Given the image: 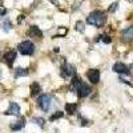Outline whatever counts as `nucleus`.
<instances>
[{
  "label": "nucleus",
  "mask_w": 133,
  "mask_h": 133,
  "mask_svg": "<svg viewBox=\"0 0 133 133\" xmlns=\"http://www.w3.org/2000/svg\"><path fill=\"white\" fill-rule=\"evenodd\" d=\"M107 21V16L103 11H98V9H95L92 12L88 15L87 17V23L89 25H95V27H103Z\"/></svg>",
  "instance_id": "nucleus-1"
},
{
  "label": "nucleus",
  "mask_w": 133,
  "mask_h": 133,
  "mask_svg": "<svg viewBox=\"0 0 133 133\" xmlns=\"http://www.w3.org/2000/svg\"><path fill=\"white\" fill-rule=\"evenodd\" d=\"M17 51L21 55H24V56H31V55H33V52H35V44L29 40H25V41L20 43L17 45Z\"/></svg>",
  "instance_id": "nucleus-2"
},
{
  "label": "nucleus",
  "mask_w": 133,
  "mask_h": 133,
  "mask_svg": "<svg viewBox=\"0 0 133 133\" xmlns=\"http://www.w3.org/2000/svg\"><path fill=\"white\" fill-rule=\"evenodd\" d=\"M37 105H39V108H40L41 110H44V112H48L49 108H51V105H52V96H51V95H47V93L39 96V98H37Z\"/></svg>",
  "instance_id": "nucleus-3"
},
{
  "label": "nucleus",
  "mask_w": 133,
  "mask_h": 133,
  "mask_svg": "<svg viewBox=\"0 0 133 133\" xmlns=\"http://www.w3.org/2000/svg\"><path fill=\"white\" fill-rule=\"evenodd\" d=\"M60 72H61V77H64V79H68V77H73V76H76L75 66L71 65V64H68V63H64V64L61 65Z\"/></svg>",
  "instance_id": "nucleus-4"
},
{
  "label": "nucleus",
  "mask_w": 133,
  "mask_h": 133,
  "mask_svg": "<svg viewBox=\"0 0 133 133\" xmlns=\"http://www.w3.org/2000/svg\"><path fill=\"white\" fill-rule=\"evenodd\" d=\"M87 77L92 84H97L100 81V71L96 69V68H92V69H88L87 71Z\"/></svg>",
  "instance_id": "nucleus-5"
},
{
  "label": "nucleus",
  "mask_w": 133,
  "mask_h": 133,
  "mask_svg": "<svg viewBox=\"0 0 133 133\" xmlns=\"http://www.w3.org/2000/svg\"><path fill=\"white\" fill-rule=\"evenodd\" d=\"M116 73H120V75H130V71H129V66L125 65L124 63H115L113 68H112Z\"/></svg>",
  "instance_id": "nucleus-6"
},
{
  "label": "nucleus",
  "mask_w": 133,
  "mask_h": 133,
  "mask_svg": "<svg viewBox=\"0 0 133 133\" xmlns=\"http://www.w3.org/2000/svg\"><path fill=\"white\" fill-rule=\"evenodd\" d=\"M92 92V88L88 85V84H85V83H83L81 84V87L79 88V91H77V96H79L80 98H84V97H87L88 95H89Z\"/></svg>",
  "instance_id": "nucleus-7"
},
{
  "label": "nucleus",
  "mask_w": 133,
  "mask_h": 133,
  "mask_svg": "<svg viewBox=\"0 0 133 133\" xmlns=\"http://www.w3.org/2000/svg\"><path fill=\"white\" fill-rule=\"evenodd\" d=\"M5 115L7 116H19L20 115V107L17 103H11L9 108L5 110Z\"/></svg>",
  "instance_id": "nucleus-8"
},
{
  "label": "nucleus",
  "mask_w": 133,
  "mask_h": 133,
  "mask_svg": "<svg viewBox=\"0 0 133 133\" xmlns=\"http://www.w3.org/2000/svg\"><path fill=\"white\" fill-rule=\"evenodd\" d=\"M3 59H4V61L7 63L8 66H12L14 61L16 60V52H15V51H8L7 53H4Z\"/></svg>",
  "instance_id": "nucleus-9"
},
{
  "label": "nucleus",
  "mask_w": 133,
  "mask_h": 133,
  "mask_svg": "<svg viewBox=\"0 0 133 133\" xmlns=\"http://www.w3.org/2000/svg\"><path fill=\"white\" fill-rule=\"evenodd\" d=\"M81 84H83V81H81L80 77L79 76H73L72 81H71V89H72V92L77 93V91H79V88L81 87Z\"/></svg>",
  "instance_id": "nucleus-10"
},
{
  "label": "nucleus",
  "mask_w": 133,
  "mask_h": 133,
  "mask_svg": "<svg viewBox=\"0 0 133 133\" xmlns=\"http://www.w3.org/2000/svg\"><path fill=\"white\" fill-rule=\"evenodd\" d=\"M121 37L124 41H132L133 40V27H128L121 32Z\"/></svg>",
  "instance_id": "nucleus-11"
},
{
  "label": "nucleus",
  "mask_w": 133,
  "mask_h": 133,
  "mask_svg": "<svg viewBox=\"0 0 133 133\" xmlns=\"http://www.w3.org/2000/svg\"><path fill=\"white\" fill-rule=\"evenodd\" d=\"M28 35H29L31 37H37V39H41V37H43V32L40 31V28H39V27L32 25V27H29V29H28Z\"/></svg>",
  "instance_id": "nucleus-12"
},
{
  "label": "nucleus",
  "mask_w": 133,
  "mask_h": 133,
  "mask_svg": "<svg viewBox=\"0 0 133 133\" xmlns=\"http://www.w3.org/2000/svg\"><path fill=\"white\" fill-rule=\"evenodd\" d=\"M25 127V118L24 117H21V118H19L16 123H14L12 125H11V129L12 130H21Z\"/></svg>",
  "instance_id": "nucleus-13"
},
{
  "label": "nucleus",
  "mask_w": 133,
  "mask_h": 133,
  "mask_svg": "<svg viewBox=\"0 0 133 133\" xmlns=\"http://www.w3.org/2000/svg\"><path fill=\"white\" fill-rule=\"evenodd\" d=\"M76 109H77V104L76 103H66L65 104V110H66L68 115H75Z\"/></svg>",
  "instance_id": "nucleus-14"
},
{
  "label": "nucleus",
  "mask_w": 133,
  "mask_h": 133,
  "mask_svg": "<svg viewBox=\"0 0 133 133\" xmlns=\"http://www.w3.org/2000/svg\"><path fill=\"white\" fill-rule=\"evenodd\" d=\"M41 91V88L39 85V83H32L31 84V96H37Z\"/></svg>",
  "instance_id": "nucleus-15"
},
{
  "label": "nucleus",
  "mask_w": 133,
  "mask_h": 133,
  "mask_svg": "<svg viewBox=\"0 0 133 133\" xmlns=\"http://www.w3.org/2000/svg\"><path fill=\"white\" fill-rule=\"evenodd\" d=\"M28 71L25 68H16L15 69V77H21V76H27Z\"/></svg>",
  "instance_id": "nucleus-16"
},
{
  "label": "nucleus",
  "mask_w": 133,
  "mask_h": 133,
  "mask_svg": "<svg viewBox=\"0 0 133 133\" xmlns=\"http://www.w3.org/2000/svg\"><path fill=\"white\" fill-rule=\"evenodd\" d=\"M32 123H35V124H37L40 128H43L44 125H45V120L41 118V117H33V118H32Z\"/></svg>",
  "instance_id": "nucleus-17"
},
{
  "label": "nucleus",
  "mask_w": 133,
  "mask_h": 133,
  "mask_svg": "<svg viewBox=\"0 0 133 133\" xmlns=\"http://www.w3.org/2000/svg\"><path fill=\"white\" fill-rule=\"evenodd\" d=\"M75 29L79 31V32H84L85 27H84V23H83V21H77L76 25H75Z\"/></svg>",
  "instance_id": "nucleus-18"
},
{
  "label": "nucleus",
  "mask_w": 133,
  "mask_h": 133,
  "mask_svg": "<svg viewBox=\"0 0 133 133\" xmlns=\"http://www.w3.org/2000/svg\"><path fill=\"white\" fill-rule=\"evenodd\" d=\"M64 116V113L63 112H60V110H59V112H56V113H53L51 117H49V120L51 121H55V120H57V118H61Z\"/></svg>",
  "instance_id": "nucleus-19"
},
{
  "label": "nucleus",
  "mask_w": 133,
  "mask_h": 133,
  "mask_svg": "<svg viewBox=\"0 0 133 133\" xmlns=\"http://www.w3.org/2000/svg\"><path fill=\"white\" fill-rule=\"evenodd\" d=\"M100 40H101L103 43H105V44H109L110 41H112V39H110L108 35H101L100 36Z\"/></svg>",
  "instance_id": "nucleus-20"
},
{
  "label": "nucleus",
  "mask_w": 133,
  "mask_h": 133,
  "mask_svg": "<svg viewBox=\"0 0 133 133\" xmlns=\"http://www.w3.org/2000/svg\"><path fill=\"white\" fill-rule=\"evenodd\" d=\"M3 29H4L5 32H8V31L11 29V21H9V20H5L4 23H3Z\"/></svg>",
  "instance_id": "nucleus-21"
},
{
  "label": "nucleus",
  "mask_w": 133,
  "mask_h": 133,
  "mask_svg": "<svg viewBox=\"0 0 133 133\" xmlns=\"http://www.w3.org/2000/svg\"><path fill=\"white\" fill-rule=\"evenodd\" d=\"M117 7H118V3H112L110 4V7H109V12H116V9H117Z\"/></svg>",
  "instance_id": "nucleus-22"
},
{
  "label": "nucleus",
  "mask_w": 133,
  "mask_h": 133,
  "mask_svg": "<svg viewBox=\"0 0 133 133\" xmlns=\"http://www.w3.org/2000/svg\"><path fill=\"white\" fill-rule=\"evenodd\" d=\"M5 14H7V9H5L3 5H0V17H3Z\"/></svg>",
  "instance_id": "nucleus-23"
},
{
  "label": "nucleus",
  "mask_w": 133,
  "mask_h": 133,
  "mask_svg": "<svg viewBox=\"0 0 133 133\" xmlns=\"http://www.w3.org/2000/svg\"><path fill=\"white\" fill-rule=\"evenodd\" d=\"M24 17H25L24 15H20V16H19V19H17V23L20 24V23H21V21H23V20H24Z\"/></svg>",
  "instance_id": "nucleus-24"
},
{
  "label": "nucleus",
  "mask_w": 133,
  "mask_h": 133,
  "mask_svg": "<svg viewBox=\"0 0 133 133\" xmlns=\"http://www.w3.org/2000/svg\"><path fill=\"white\" fill-rule=\"evenodd\" d=\"M130 68H132V69H133V63H132V64H130Z\"/></svg>",
  "instance_id": "nucleus-25"
},
{
  "label": "nucleus",
  "mask_w": 133,
  "mask_h": 133,
  "mask_svg": "<svg viewBox=\"0 0 133 133\" xmlns=\"http://www.w3.org/2000/svg\"><path fill=\"white\" fill-rule=\"evenodd\" d=\"M130 3H133V0H130Z\"/></svg>",
  "instance_id": "nucleus-26"
}]
</instances>
